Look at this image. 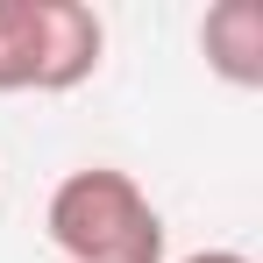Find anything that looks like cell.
I'll list each match as a JSON object with an SVG mask.
<instances>
[{"label": "cell", "instance_id": "1", "mask_svg": "<svg viewBox=\"0 0 263 263\" xmlns=\"http://www.w3.org/2000/svg\"><path fill=\"white\" fill-rule=\"evenodd\" d=\"M43 228L57 242V256L71 263H164V249H171L157 199L114 164L64 171L43 206Z\"/></svg>", "mask_w": 263, "mask_h": 263}, {"label": "cell", "instance_id": "2", "mask_svg": "<svg viewBox=\"0 0 263 263\" xmlns=\"http://www.w3.org/2000/svg\"><path fill=\"white\" fill-rule=\"evenodd\" d=\"M199 57L220 86L256 92L263 86V0H214L199 22Z\"/></svg>", "mask_w": 263, "mask_h": 263}, {"label": "cell", "instance_id": "3", "mask_svg": "<svg viewBox=\"0 0 263 263\" xmlns=\"http://www.w3.org/2000/svg\"><path fill=\"white\" fill-rule=\"evenodd\" d=\"M0 92H50V0H0Z\"/></svg>", "mask_w": 263, "mask_h": 263}, {"label": "cell", "instance_id": "4", "mask_svg": "<svg viewBox=\"0 0 263 263\" xmlns=\"http://www.w3.org/2000/svg\"><path fill=\"white\" fill-rule=\"evenodd\" d=\"M178 263H249L242 249H192V256H178Z\"/></svg>", "mask_w": 263, "mask_h": 263}]
</instances>
